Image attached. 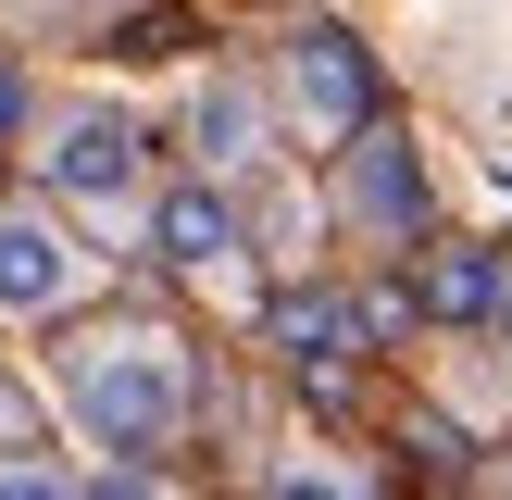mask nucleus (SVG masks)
Returning a JSON list of instances; mask_svg holds the SVG:
<instances>
[{"label":"nucleus","instance_id":"4","mask_svg":"<svg viewBox=\"0 0 512 500\" xmlns=\"http://www.w3.org/2000/svg\"><path fill=\"white\" fill-rule=\"evenodd\" d=\"M350 225H375V238H425V175H413V138L400 125H363L350 138Z\"/></svg>","mask_w":512,"mask_h":500},{"label":"nucleus","instance_id":"9","mask_svg":"<svg viewBox=\"0 0 512 500\" xmlns=\"http://www.w3.org/2000/svg\"><path fill=\"white\" fill-rule=\"evenodd\" d=\"M200 150H213V163H250V100H238V88L200 100Z\"/></svg>","mask_w":512,"mask_h":500},{"label":"nucleus","instance_id":"3","mask_svg":"<svg viewBox=\"0 0 512 500\" xmlns=\"http://www.w3.org/2000/svg\"><path fill=\"white\" fill-rule=\"evenodd\" d=\"M38 163H50V188H63V200H125V188H138V125H125L113 100H88V113L50 125Z\"/></svg>","mask_w":512,"mask_h":500},{"label":"nucleus","instance_id":"12","mask_svg":"<svg viewBox=\"0 0 512 500\" xmlns=\"http://www.w3.org/2000/svg\"><path fill=\"white\" fill-rule=\"evenodd\" d=\"M13 125H25V75L0 63V138H13Z\"/></svg>","mask_w":512,"mask_h":500},{"label":"nucleus","instance_id":"13","mask_svg":"<svg viewBox=\"0 0 512 500\" xmlns=\"http://www.w3.org/2000/svg\"><path fill=\"white\" fill-rule=\"evenodd\" d=\"M25 425H38V413H25V388L0 375V438H25Z\"/></svg>","mask_w":512,"mask_h":500},{"label":"nucleus","instance_id":"5","mask_svg":"<svg viewBox=\"0 0 512 500\" xmlns=\"http://www.w3.org/2000/svg\"><path fill=\"white\" fill-rule=\"evenodd\" d=\"M0 300L13 313H63L75 300V238L50 213H0Z\"/></svg>","mask_w":512,"mask_h":500},{"label":"nucleus","instance_id":"2","mask_svg":"<svg viewBox=\"0 0 512 500\" xmlns=\"http://www.w3.org/2000/svg\"><path fill=\"white\" fill-rule=\"evenodd\" d=\"M288 100L313 138H363L375 125V50L350 38V25H300L288 38Z\"/></svg>","mask_w":512,"mask_h":500},{"label":"nucleus","instance_id":"15","mask_svg":"<svg viewBox=\"0 0 512 500\" xmlns=\"http://www.w3.org/2000/svg\"><path fill=\"white\" fill-rule=\"evenodd\" d=\"M488 488H500V500H512V463H500V475H488Z\"/></svg>","mask_w":512,"mask_h":500},{"label":"nucleus","instance_id":"14","mask_svg":"<svg viewBox=\"0 0 512 500\" xmlns=\"http://www.w3.org/2000/svg\"><path fill=\"white\" fill-rule=\"evenodd\" d=\"M100 500H150V488H138V475H113V488H100Z\"/></svg>","mask_w":512,"mask_h":500},{"label":"nucleus","instance_id":"16","mask_svg":"<svg viewBox=\"0 0 512 500\" xmlns=\"http://www.w3.org/2000/svg\"><path fill=\"white\" fill-rule=\"evenodd\" d=\"M500 338H512V288H500Z\"/></svg>","mask_w":512,"mask_h":500},{"label":"nucleus","instance_id":"6","mask_svg":"<svg viewBox=\"0 0 512 500\" xmlns=\"http://www.w3.org/2000/svg\"><path fill=\"white\" fill-rule=\"evenodd\" d=\"M150 250H163L175 275H225V263H238V213H225V188H163Z\"/></svg>","mask_w":512,"mask_h":500},{"label":"nucleus","instance_id":"10","mask_svg":"<svg viewBox=\"0 0 512 500\" xmlns=\"http://www.w3.org/2000/svg\"><path fill=\"white\" fill-rule=\"evenodd\" d=\"M275 500H363L350 475H275Z\"/></svg>","mask_w":512,"mask_h":500},{"label":"nucleus","instance_id":"7","mask_svg":"<svg viewBox=\"0 0 512 500\" xmlns=\"http://www.w3.org/2000/svg\"><path fill=\"white\" fill-rule=\"evenodd\" d=\"M500 250H425V275H413V313H438V325H500Z\"/></svg>","mask_w":512,"mask_h":500},{"label":"nucleus","instance_id":"1","mask_svg":"<svg viewBox=\"0 0 512 500\" xmlns=\"http://www.w3.org/2000/svg\"><path fill=\"white\" fill-rule=\"evenodd\" d=\"M63 388H75V413H88V438L138 463V450H163L175 425H188V350H175L163 325H100V338H75Z\"/></svg>","mask_w":512,"mask_h":500},{"label":"nucleus","instance_id":"8","mask_svg":"<svg viewBox=\"0 0 512 500\" xmlns=\"http://www.w3.org/2000/svg\"><path fill=\"white\" fill-rule=\"evenodd\" d=\"M350 338H363V313H350L338 288H288V300H275V350H300L313 375H338Z\"/></svg>","mask_w":512,"mask_h":500},{"label":"nucleus","instance_id":"11","mask_svg":"<svg viewBox=\"0 0 512 500\" xmlns=\"http://www.w3.org/2000/svg\"><path fill=\"white\" fill-rule=\"evenodd\" d=\"M0 500H75V488H63V475H38V463H13V475H0Z\"/></svg>","mask_w":512,"mask_h":500}]
</instances>
